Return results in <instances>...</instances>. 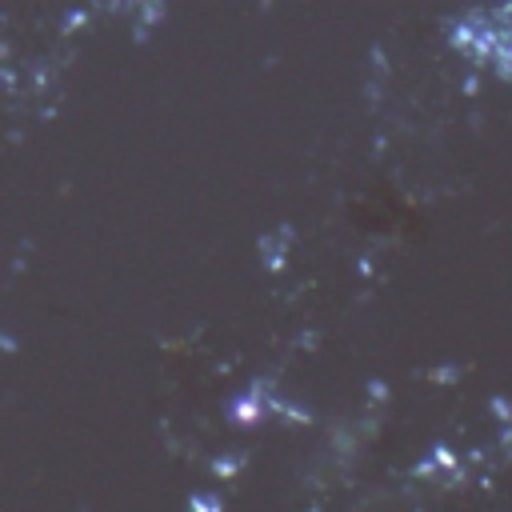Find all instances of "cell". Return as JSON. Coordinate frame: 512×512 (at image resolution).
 <instances>
[{"label":"cell","instance_id":"cell-1","mask_svg":"<svg viewBox=\"0 0 512 512\" xmlns=\"http://www.w3.org/2000/svg\"><path fill=\"white\" fill-rule=\"evenodd\" d=\"M452 36L460 48H468L480 60H492V68L512 76V4L464 12Z\"/></svg>","mask_w":512,"mask_h":512}]
</instances>
